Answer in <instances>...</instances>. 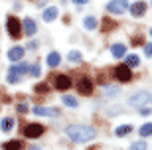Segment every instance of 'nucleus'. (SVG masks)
<instances>
[{"label":"nucleus","instance_id":"obj_1","mask_svg":"<svg viewBox=\"0 0 152 150\" xmlns=\"http://www.w3.org/2000/svg\"><path fill=\"white\" fill-rule=\"evenodd\" d=\"M65 134L69 136V140L73 142H89L97 136L93 127H85V124H71L65 128Z\"/></svg>","mask_w":152,"mask_h":150},{"label":"nucleus","instance_id":"obj_2","mask_svg":"<svg viewBox=\"0 0 152 150\" xmlns=\"http://www.w3.org/2000/svg\"><path fill=\"white\" fill-rule=\"evenodd\" d=\"M6 26H8V32H10V36L14 40H18L20 36H22V22H20L16 16L8 18V20H6Z\"/></svg>","mask_w":152,"mask_h":150},{"label":"nucleus","instance_id":"obj_3","mask_svg":"<svg viewBox=\"0 0 152 150\" xmlns=\"http://www.w3.org/2000/svg\"><path fill=\"white\" fill-rule=\"evenodd\" d=\"M44 124H38V122H30V124H26L24 127V136L26 138H38V136H42L44 134Z\"/></svg>","mask_w":152,"mask_h":150},{"label":"nucleus","instance_id":"obj_4","mask_svg":"<svg viewBox=\"0 0 152 150\" xmlns=\"http://www.w3.org/2000/svg\"><path fill=\"white\" fill-rule=\"evenodd\" d=\"M107 10L111 14H123V12L129 10V2L126 0H111L107 4Z\"/></svg>","mask_w":152,"mask_h":150},{"label":"nucleus","instance_id":"obj_5","mask_svg":"<svg viewBox=\"0 0 152 150\" xmlns=\"http://www.w3.org/2000/svg\"><path fill=\"white\" fill-rule=\"evenodd\" d=\"M115 77H117L118 81H123V83L130 81V77H132V73H130V67L126 65V63H121V65H117V69H115Z\"/></svg>","mask_w":152,"mask_h":150},{"label":"nucleus","instance_id":"obj_6","mask_svg":"<svg viewBox=\"0 0 152 150\" xmlns=\"http://www.w3.org/2000/svg\"><path fill=\"white\" fill-rule=\"evenodd\" d=\"M34 115L38 117H59V111L57 109H51V107H34Z\"/></svg>","mask_w":152,"mask_h":150},{"label":"nucleus","instance_id":"obj_7","mask_svg":"<svg viewBox=\"0 0 152 150\" xmlns=\"http://www.w3.org/2000/svg\"><path fill=\"white\" fill-rule=\"evenodd\" d=\"M77 91H79V95H91V93H93V81H91V79H87V77L79 79Z\"/></svg>","mask_w":152,"mask_h":150},{"label":"nucleus","instance_id":"obj_8","mask_svg":"<svg viewBox=\"0 0 152 150\" xmlns=\"http://www.w3.org/2000/svg\"><path fill=\"white\" fill-rule=\"evenodd\" d=\"M53 85H56L57 91H67L71 87V79H69V75H57Z\"/></svg>","mask_w":152,"mask_h":150},{"label":"nucleus","instance_id":"obj_9","mask_svg":"<svg viewBox=\"0 0 152 150\" xmlns=\"http://www.w3.org/2000/svg\"><path fill=\"white\" fill-rule=\"evenodd\" d=\"M129 12H130V14H132L134 18H140V16H144V12H146V2H142V0L134 2L132 6H129Z\"/></svg>","mask_w":152,"mask_h":150},{"label":"nucleus","instance_id":"obj_10","mask_svg":"<svg viewBox=\"0 0 152 150\" xmlns=\"http://www.w3.org/2000/svg\"><path fill=\"white\" fill-rule=\"evenodd\" d=\"M148 99H150V95H148L146 91H140V93L132 95V97L129 99V103H130V105H134V107H140V105H144Z\"/></svg>","mask_w":152,"mask_h":150},{"label":"nucleus","instance_id":"obj_11","mask_svg":"<svg viewBox=\"0 0 152 150\" xmlns=\"http://www.w3.org/2000/svg\"><path fill=\"white\" fill-rule=\"evenodd\" d=\"M22 28H24V34H26V36H34V34L38 32L36 22L32 20V18H24L22 20Z\"/></svg>","mask_w":152,"mask_h":150},{"label":"nucleus","instance_id":"obj_12","mask_svg":"<svg viewBox=\"0 0 152 150\" xmlns=\"http://www.w3.org/2000/svg\"><path fill=\"white\" fill-rule=\"evenodd\" d=\"M24 57V48L22 45H14L10 51H8V59L10 61H20Z\"/></svg>","mask_w":152,"mask_h":150},{"label":"nucleus","instance_id":"obj_13","mask_svg":"<svg viewBox=\"0 0 152 150\" xmlns=\"http://www.w3.org/2000/svg\"><path fill=\"white\" fill-rule=\"evenodd\" d=\"M57 18V8L56 6H50V8H45L44 10V20L45 22H53Z\"/></svg>","mask_w":152,"mask_h":150},{"label":"nucleus","instance_id":"obj_14","mask_svg":"<svg viewBox=\"0 0 152 150\" xmlns=\"http://www.w3.org/2000/svg\"><path fill=\"white\" fill-rule=\"evenodd\" d=\"M59 61H61V56H59L57 51H50V53H48V65L50 67H57Z\"/></svg>","mask_w":152,"mask_h":150},{"label":"nucleus","instance_id":"obj_15","mask_svg":"<svg viewBox=\"0 0 152 150\" xmlns=\"http://www.w3.org/2000/svg\"><path fill=\"white\" fill-rule=\"evenodd\" d=\"M30 67H28V63H24L22 59H20V63H16V65H12L10 67V71H14V73H18V75H20V77H22L24 73L28 71Z\"/></svg>","mask_w":152,"mask_h":150},{"label":"nucleus","instance_id":"obj_16","mask_svg":"<svg viewBox=\"0 0 152 150\" xmlns=\"http://www.w3.org/2000/svg\"><path fill=\"white\" fill-rule=\"evenodd\" d=\"M0 128H2L4 132H10L12 128H14V119H12V117H4L2 122H0Z\"/></svg>","mask_w":152,"mask_h":150},{"label":"nucleus","instance_id":"obj_17","mask_svg":"<svg viewBox=\"0 0 152 150\" xmlns=\"http://www.w3.org/2000/svg\"><path fill=\"white\" fill-rule=\"evenodd\" d=\"M22 148V142L20 140H8L2 144V150H20Z\"/></svg>","mask_w":152,"mask_h":150},{"label":"nucleus","instance_id":"obj_18","mask_svg":"<svg viewBox=\"0 0 152 150\" xmlns=\"http://www.w3.org/2000/svg\"><path fill=\"white\" fill-rule=\"evenodd\" d=\"M111 53H113L115 57H123L124 53H126V48H124L123 44H115L113 48H111Z\"/></svg>","mask_w":152,"mask_h":150},{"label":"nucleus","instance_id":"obj_19","mask_svg":"<svg viewBox=\"0 0 152 150\" xmlns=\"http://www.w3.org/2000/svg\"><path fill=\"white\" fill-rule=\"evenodd\" d=\"M130 130H132L130 124H121V127L115 128V136H124V134H129Z\"/></svg>","mask_w":152,"mask_h":150},{"label":"nucleus","instance_id":"obj_20","mask_svg":"<svg viewBox=\"0 0 152 150\" xmlns=\"http://www.w3.org/2000/svg\"><path fill=\"white\" fill-rule=\"evenodd\" d=\"M138 132H140V136H152V122L142 124V127L138 128Z\"/></svg>","mask_w":152,"mask_h":150},{"label":"nucleus","instance_id":"obj_21","mask_svg":"<svg viewBox=\"0 0 152 150\" xmlns=\"http://www.w3.org/2000/svg\"><path fill=\"white\" fill-rule=\"evenodd\" d=\"M83 26H85L87 30H95V28H97V20H95L93 16H87V18L83 20Z\"/></svg>","mask_w":152,"mask_h":150},{"label":"nucleus","instance_id":"obj_22","mask_svg":"<svg viewBox=\"0 0 152 150\" xmlns=\"http://www.w3.org/2000/svg\"><path fill=\"white\" fill-rule=\"evenodd\" d=\"M126 65H129V67H136V65H140V57L136 56V53L129 56V57H126Z\"/></svg>","mask_w":152,"mask_h":150},{"label":"nucleus","instance_id":"obj_23","mask_svg":"<svg viewBox=\"0 0 152 150\" xmlns=\"http://www.w3.org/2000/svg\"><path fill=\"white\" fill-rule=\"evenodd\" d=\"M61 101H63V105H67V107H77V99L71 97V95H63Z\"/></svg>","mask_w":152,"mask_h":150},{"label":"nucleus","instance_id":"obj_24","mask_svg":"<svg viewBox=\"0 0 152 150\" xmlns=\"http://www.w3.org/2000/svg\"><path fill=\"white\" fill-rule=\"evenodd\" d=\"M130 150H146V142L144 140H136L130 144Z\"/></svg>","mask_w":152,"mask_h":150},{"label":"nucleus","instance_id":"obj_25","mask_svg":"<svg viewBox=\"0 0 152 150\" xmlns=\"http://www.w3.org/2000/svg\"><path fill=\"white\" fill-rule=\"evenodd\" d=\"M18 81H20V75H18V73H14V71H8V83H18Z\"/></svg>","mask_w":152,"mask_h":150},{"label":"nucleus","instance_id":"obj_26","mask_svg":"<svg viewBox=\"0 0 152 150\" xmlns=\"http://www.w3.org/2000/svg\"><path fill=\"white\" fill-rule=\"evenodd\" d=\"M28 71H30V73H32V75H34V77H39V73H42V67H39V65H38V63H34V65L30 67Z\"/></svg>","mask_w":152,"mask_h":150},{"label":"nucleus","instance_id":"obj_27","mask_svg":"<svg viewBox=\"0 0 152 150\" xmlns=\"http://www.w3.org/2000/svg\"><path fill=\"white\" fill-rule=\"evenodd\" d=\"M67 59L69 61H81V53H79V51H69Z\"/></svg>","mask_w":152,"mask_h":150},{"label":"nucleus","instance_id":"obj_28","mask_svg":"<svg viewBox=\"0 0 152 150\" xmlns=\"http://www.w3.org/2000/svg\"><path fill=\"white\" fill-rule=\"evenodd\" d=\"M144 56H146V57H152V44H146V45H144Z\"/></svg>","mask_w":152,"mask_h":150},{"label":"nucleus","instance_id":"obj_29","mask_svg":"<svg viewBox=\"0 0 152 150\" xmlns=\"http://www.w3.org/2000/svg\"><path fill=\"white\" fill-rule=\"evenodd\" d=\"M105 91H107V95L111 97V95H115V93H118V89L117 87H105Z\"/></svg>","mask_w":152,"mask_h":150},{"label":"nucleus","instance_id":"obj_30","mask_svg":"<svg viewBox=\"0 0 152 150\" xmlns=\"http://www.w3.org/2000/svg\"><path fill=\"white\" fill-rule=\"evenodd\" d=\"M150 113H152L150 107H142V109H140V115H142V117H146V115H150Z\"/></svg>","mask_w":152,"mask_h":150},{"label":"nucleus","instance_id":"obj_31","mask_svg":"<svg viewBox=\"0 0 152 150\" xmlns=\"http://www.w3.org/2000/svg\"><path fill=\"white\" fill-rule=\"evenodd\" d=\"M36 91H39V93H45V91H48V85H36Z\"/></svg>","mask_w":152,"mask_h":150},{"label":"nucleus","instance_id":"obj_32","mask_svg":"<svg viewBox=\"0 0 152 150\" xmlns=\"http://www.w3.org/2000/svg\"><path fill=\"white\" fill-rule=\"evenodd\" d=\"M28 111V105H26V103H20V105H18V113H26Z\"/></svg>","mask_w":152,"mask_h":150},{"label":"nucleus","instance_id":"obj_33","mask_svg":"<svg viewBox=\"0 0 152 150\" xmlns=\"http://www.w3.org/2000/svg\"><path fill=\"white\" fill-rule=\"evenodd\" d=\"M28 48H30V50H34V48H38V44H36V42H30Z\"/></svg>","mask_w":152,"mask_h":150},{"label":"nucleus","instance_id":"obj_34","mask_svg":"<svg viewBox=\"0 0 152 150\" xmlns=\"http://www.w3.org/2000/svg\"><path fill=\"white\" fill-rule=\"evenodd\" d=\"M75 4H87V2H89V0H73Z\"/></svg>","mask_w":152,"mask_h":150},{"label":"nucleus","instance_id":"obj_35","mask_svg":"<svg viewBox=\"0 0 152 150\" xmlns=\"http://www.w3.org/2000/svg\"><path fill=\"white\" fill-rule=\"evenodd\" d=\"M30 150H39V148H36V146H32V148H30Z\"/></svg>","mask_w":152,"mask_h":150},{"label":"nucleus","instance_id":"obj_36","mask_svg":"<svg viewBox=\"0 0 152 150\" xmlns=\"http://www.w3.org/2000/svg\"><path fill=\"white\" fill-rule=\"evenodd\" d=\"M150 36H152V28H150Z\"/></svg>","mask_w":152,"mask_h":150}]
</instances>
